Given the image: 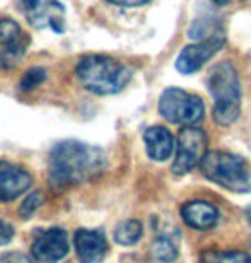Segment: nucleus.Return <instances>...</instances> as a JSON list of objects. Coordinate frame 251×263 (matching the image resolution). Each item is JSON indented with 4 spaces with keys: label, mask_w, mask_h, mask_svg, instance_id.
Here are the masks:
<instances>
[{
    "label": "nucleus",
    "mask_w": 251,
    "mask_h": 263,
    "mask_svg": "<svg viewBox=\"0 0 251 263\" xmlns=\"http://www.w3.org/2000/svg\"><path fill=\"white\" fill-rule=\"evenodd\" d=\"M106 167L103 149L84 142L65 140L50 154V181L56 188L75 186L99 176Z\"/></svg>",
    "instance_id": "obj_1"
},
{
    "label": "nucleus",
    "mask_w": 251,
    "mask_h": 263,
    "mask_svg": "<svg viewBox=\"0 0 251 263\" xmlns=\"http://www.w3.org/2000/svg\"><path fill=\"white\" fill-rule=\"evenodd\" d=\"M77 81L89 92L106 96L117 94L132 79V68L104 55H87L77 62Z\"/></svg>",
    "instance_id": "obj_2"
},
{
    "label": "nucleus",
    "mask_w": 251,
    "mask_h": 263,
    "mask_svg": "<svg viewBox=\"0 0 251 263\" xmlns=\"http://www.w3.org/2000/svg\"><path fill=\"white\" fill-rule=\"evenodd\" d=\"M208 89L214 96L212 118L219 127H229L241 115V87L236 68L229 62H222L210 68Z\"/></svg>",
    "instance_id": "obj_3"
},
{
    "label": "nucleus",
    "mask_w": 251,
    "mask_h": 263,
    "mask_svg": "<svg viewBox=\"0 0 251 263\" xmlns=\"http://www.w3.org/2000/svg\"><path fill=\"white\" fill-rule=\"evenodd\" d=\"M208 181L236 193L251 192V166L241 156L224 151L207 152L200 162Z\"/></svg>",
    "instance_id": "obj_4"
},
{
    "label": "nucleus",
    "mask_w": 251,
    "mask_h": 263,
    "mask_svg": "<svg viewBox=\"0 0 251 263\" xmlns=\"http://www.w3.org/2000/svg\"><path fill=\"white\" fill-rule=\"evenodd\" d=\"M159 113L175 125L193 127L205 115V104L195 94L178 87H169L159 98Z\"/></svg>",
    "instance_id": "obj_5"
},
{
    "label": "nucleus",
    "mask_w": 251,
    "mask_h": 263,
    "mask_svg": "<svg viewBox=\"0 0 251 263\" xmlns=\"http://www.w3.org/2000/svg\"><path fill=\"white\" fill-rule=\"evenodd\" d=\"M207 134L197 127H185L178 135V152L171 171L176 176L186 175L197 167L207 154Z\"/></svg>",
    "instance_id": "obj_6"
},
{
    "label": "nucleus",
    "mask_w": 251,
    "mask_h": 263,
    "mask_svg": "<svg viewBox=\"0 0 251 263\" xmlns=\"http://www.w3.org/2000/svg\"><path fill=\"white\" fill-rule=\"evenodd\" d=\"M224 43H226V34H224V31L219 29L212 36H208L207 40L200 41V43L186 46L185 50H181V53L176 59L178 72L181 73L198 72L214 55L219 53V50H222Z\"/></svg>",
    "instance_id": "obj_7"
},
{
    "label": "nucleus",
    "mask_w": 251,
    "mask_h": 263,
    "mask_svg": "<svg viewBox=\"0 0 251 263\" xmlns=\"http://www.w3.org/2000/svg\"><path fill=\"white\" fill-rule=\"evenodd\" d=\"M23 5L34 28H50L55 33L65 29V7L59 0H23Z\"/></svg>",
    "instance_id": "obj_8"
},
{
    "label": "nucleus",
    "mask_w": 251,
    "mask_h": 263,
    "mask_svg": "<svg viewBox=\"0 0 251 263\" xmlns=\"http://www.w3.org/2000/svg\"><path fill=\"white\" fill-rule=\"evenodd\" d=\"M29 38L21 29V26L12 19L0 21V64L4 67H12L19 64L26 50Z\"/></svg>",
    "instance_id": "obj_9"
},
{
    "label": "nucleus",
    "mask_w": 251,
    "mask_h": 263,
    "mask_svg": "<svg viewBox=\"0 0 251 263\" xmlns=\"http://www.w3.org/2000/svg\"><path fill=\"white\" fill-rule=\"evenodd\" d=\"M69 251L67 233L60 228H51L36 236L31 253L33 258L40 263H56L60 261Z\"/></svg>",
    "instance_id": "obj_10"
},
{
    "label": "nucleus",
    "mask_w": 251,
    "mask_h": 263,
    "mask_svg": "<svg viewBox=\"0 0 251 263\" xmlns=\"http://www.w3.org/2000/svg\"><path fill=\"white\" fill-rule=\"evenodd\" d=\"M29 186L31 176L28 171L12 162H0V202H10L21 197Z\"/></svg>",
    "instance_id": "obj_11"
},
{
    "label": "nucleus",
    "mask_w": 251,
    "mask_h": 263,
    "mask_svg": "<svg viewBox=\"0 0 251 263\" xmlns=\"http://www.w3.org/2000/svg\"><path fill=\"white\" fill-rule=\"evenodd\" d=\"M75 251L81 263H101L108 253V243L99 231L79 229L75 233Z\"/></svg>",
    "instance_id": "obj_12"
},
{
    "label": "nucleus",
    "mask_w": 251,
    "mask_h": 263,
    "mask_svg": "<svg viewBox=\"0 0 251 263\" xmlns=\"http://www.w3.org/2000/svg\"><path fill=\"white\" fill-rule=\"evenodd\" d=\"M181 217L191 229L208 231L219 222V210L205 200H190L181 207Z\"/></svg>",
    "instance_id": "obj_13"
},
{
    "label": "nucleus",
    "mask_w": 251,
    "mask_h": 263,
    "mask_svg": "<svg viewBox=\"0 0 251 263\" xmlns=\"http://www.w3.org/2000/svg\"><path fill=\"white\" fill-rule=\"evenodd\" d=\"M144 142L149 157L159 162L169 159L172 151H175V139H172L171 132L164 127H159V125L145 130Z\"/></svg>",
    "instance_id": "obj_14"
},
{
    "label": "nucleus",
    "mask_w": 251,
    "mask_h": 263,
    "mask_svg": "<svg viewBox=\"0 0 251 263\" xmlns=\"http://www.w3.org/2000/svg\"><path fill=\"white\" fill-rule=\"evenodd\" d=\"M178 255H180V251H178V241L172 239L167 233L159 234L152 243V246H150V256H152L154 261L172 263L178 258Z\"/></svg>",
    "instance_id": "obj_15"
},
{
    "label": "nucleus",
    "mask_w": 251,
    "mask_h": 263,
    "mask_svg": "<svg viewBox=\"0 0 251 263\" xmlns=\"http://www.w3.org/2000/svg\"><path fill=\"white\" fill-rule=\"evenodd\" d=\"M142 238V224L139 220H125L114 231V241L122 246H132Z\"/></svg>",
    "instance_id": "obj_16"
},
{
    "label": "nucleus",
    "mask_w": 251,
    "mask_h": 263,
    "mask_svg": "<svg viewBox=\"0 0 251 263\" xmlns=\"http://www.w3.org/2000/svg\"><path fill=\"white\" fill-rule=\"evenodd\" d=\"M198 263H251V256L243 251H205Z\"/></svg>",
    "instance_id": "obj_17"
},
{
    "label": "nucleus",
    "mask_w": 251,
    "mask_h": 263,
    "mask_svg": "<svg viewBox=\"0 0 251 263\" xmlns=\"http://www.w3.org/2000/svg\"><path fill=\"white\" fill-rule=\"evenodd\" d=\"M41 202H43V195H41L40 192L31 193V195L24 200L23 205H21V209H19L21 217H23V219H29L31 215L34 214V210L41 205Z\"/></svg>",
    "instance_id": "obj_18"
},
{
    "label": "nucleus",
    "mask_w": 251,
    "mask_h": 263,
    "mask_svg": "<svg viewBox=\"0 0 251 263\" xmlns=\"http://www.w3.org/2000/svg\"><path fill=\"white\" fill-rule=\"evenodd\" d=\"M45 77H46V72L43 70V68H31V70H28L24 73L23 82H21V87L26 89V91H29V89H33V87L38 86V84L43 82Z\"/></svg>",
    "instance_id": "obj_19"
},
{
    "label": "nucleus",
    "mask_w": 251,
    "mask_h": 263,
    "mask_svg": "<svg viewBox=\"0 0 251 263\" xmlns=\"http://www.w3.org/2000/svg\"><path fill=\"white\" fill-rule=\"evenodd\" d=\"M12 238H14V228L9 222L0 220V246L7 245Z\"/></svg>",
    "instance_id": "obj_20"
},
{
    "label": "nucleus",
    "mask_w": 251,
    "mask_h": 263,
    "mask_svg": "<svg viewBox=\"0 0 251 263\" xmlns=\"http://www.w3.org/2000/svg\"><path fill=\"white\" fill-rule=\"evenodd\" d=\"M0 263H33V260H31L29 256L19 253V251H14V253L4 255L2 260H0Z\"/></svg>",
    "instance_id": "obj_21"
},
{
    "label": "nucleus",
    "mask_w": 251,
    "mask_h": 263,
    "mask_svg": "<svg viewBox=\"0 0 251 263\" xmlns=\"http://www.w3.org/2000/svg\"><path fill=\"white\" fill-rule=\"evenodd\" d=\"M109 2L117 4V5H123V7H135V5L149 4V2H152V0H109Z\"/></svg>",
    "instance_id": "obj_22"
},
{
    "label": "nucleus",
    "mask_w": 251,
    "mask_h": 263,
    "mask_svg": "<svg viewBox=\"0 0 251 263\" xmlns=\"http://www.w3.org/2000/svg\"><path fill=\"white\" fill-rule=\"evenodd\" d=\"M214 2H216L217 5H226L229 0H214Z\"/></svg>",
    "instance_id": "obj_23"
}]
</instances>
